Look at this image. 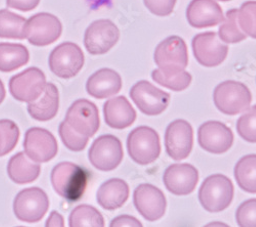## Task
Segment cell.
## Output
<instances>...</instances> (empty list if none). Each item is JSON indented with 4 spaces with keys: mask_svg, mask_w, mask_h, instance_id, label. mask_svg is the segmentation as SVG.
<instances>
[{
    "mask_svg": "<svg viewBox=\"0 0 256 227\" xmlns=\"http://www.w3.org/2000/svg\"><path fill=\"white\" fill-rule=\"evenodd\" d=\"M90 172L72 162H62L52 171V183L56 192L70 202L79 201L90 181Z\"/></svg>",
    "mask_w": 256,
    "mask_h": 227,
    "instance_id": "obj_1",
    "label": "cell"
},
{
    "mask_svg": "<svg viewBox=\"0 0 256 227\" xmlns=\"http://www.w3.org/2000/svg\"><path fill=\"white\" fill-rule=\"evenodd\" d=\"M234 184L222 174H213L207 177L199 191V200L203 208L209 212L226 210L234 199Z\"/></svg>",
    "mask_w": 256,
    "mask_h": 227,
    "instance_id": "obj_2",
    "label": "cell"
},
{
    "mask_svg": "<svg viewBox=\"0 0 256 227\" xmlns=\"http://www.w3.org/2000/svg\"><path fill=\"white\" fill-rule=\"evenodd\" d=\"M213 100L218 110L222 114L234 116L250 108L252 94L244 83L230 80L216 86Z\"/></svg>",
    "mask_w": 256,
    "mask_h": 227,
    "instance_id": "obj_3",
    "label": "cell"
},
{
    "mask_svg": "<svg viewBox=\"0 0 256 227\" xmlns=\"http://www.w3.org/2000/svg\"><path fill=\"white\" fill-rule=\"evenodd\" d=\"M127 150L136 163L142 166L152 164L161 154L160 136L151 127L140 126L128 135Z\"/></svg>",
    "mask_w": 256,
    "mask_h": 227,
    "instance_id": "obj_4",
    "label": "cell"
},
{
    "mask_svg": "<svg viewBox=\"0 0 256 227\" xmlns=\"http://www.w3.org/2000/svg\"><path fill=\"white\" fill-rule=\"evenodd\" d=\"M50 208L46 193L39 188H28L20 191L14 201V211L20 221L35 223L44 217Z\"/></svg>",
    "mask_w": 256,
    "mask_h": 227,
    "instance_id": "obj_5",
    "label": "cell"
},
{
    "mask_svg": "<svg viewBox=\"0 0 256 227\" xmlns=\"http://www.w3.org/2000/svg\"><path fill=\"white\" fill-rule=\"evenodd\" d=\"M88 156L92 166L96 169L112 171L119 166L123 160L122 142L115 135H102L92 144Z\"/></svg>",
    "mask_w": 256,
    "mask_h": 227,
    "instance_id": "obj_6",
    "label": "cell"
},
{
    "mask_svg": "<svg viewBox=\"0 0 256 227\" xmlns=\"http://www.w3.org/2000/svg\"><path fill=\"white\" fill-rule=\"evenodd\" d=\"M62 25L54 14L41 12L33 15L27 20L25 28L26 39L32 45L48 46L60 37Z\"/></svg>",
    "mask_w": 256,
    "mask_h": 227,
    "instance_id": "obj_7",
    "label": "cell"
},
{
    "mask_svg": "<svg viewBox=\"0 0 256 227\" xmlns=\"http://www.w3.org/2000/svg\"><path fill=\"white\" fill-rule=\"evenodd\" d=\"M84 53L73 42H65L56 46L50 55V68L60 78L70 79L78 75L84 66Z\"/></svg>",
    "mask_w": 256,
    "mask_h": 227,
    "instance_id": "obj_8",
    "label": "cell"
},
{
    "mask_svg": "<svg viewBox=\"0 0 256 227\" xmlns=\"http://www.w3.org/2000/svg\"><path fill=\"white\" fill-rule=\"evenodd\" d=\"M120 31L110 19L94 22L85 32L84 45L92 55L109 52L119 41Z\"/></svg>",
    "mask_w": 256,
    "mask_h": 227,
    "instance_id": "obj_9",
    "label": "cell"
},
{
    "mask_svg": "<svg viewBox=\"0 0 256 227\" xmlns=\"http://www.w3.org/2000/svg\"><path fill=\"white\" fill-rule=\"evenodd\" d=\"M192 46L198 63L206 68H214L222 65L228 53V46L222 43L216 32L196 35Z\"/></svg>",
    "mask_w": 256,
    "mask_h": 227,
    "instance_id": "obj_10",
    "label": "cell"
},
{
    "mask_svg": "<svg viewBox=\"0 0 256 227\" xmlns=\"http://www.w3.org/2000/svg\"><path fill=\"white\" fill-rule=\"evenodd\" d=\"M130 97L140 111L148 116H158L169 106L170 94L157 88L148 81L142 80L134 84Z\"/></svg>",
    "mask_w": 256,
    "mask_h": 227,
    "instance_id": "obj_11",
    "label": "cell"
},
{
    "mask_svg": "<svg viewBox=\"0 0 256 227\" xmlns=\"http://www.w3.org/2000/svg\"><path fill=\"white\" fill-rule=\"evenodd\" d=\"M194 144V131L190 124L182 119L170 123L165 132V148L174 160L186 159Z\"/></svg>",
    "mask_w": 256,
    "mask_h": 227,
    "instance_id": "obj_12",
    "label": "cell"
},
{
    "mask_svg": "<svg viewBox=\"0 0 256 227\" xmlns=\"http://www.w3.org/2000/svg\"><path fill=\"white\" fill-rule=\"evenodd\" d=\"M46 77L38 68H29L14 76L10 81V91L18 101L31 102L44 92Z\"/></svg>",
    "mask_w": 256,
    "mask_h": 227,
    "instance_id": "obj_13",
    "label": "cell"
},
{
    "mask_svg": "<svg viewBox=\"0 0 256 227\" xmlns=\"http://www.w3.org/2000/svg\"><path fill=\"white\" fill-rule=\"evenodd\" d=\"M65 121L76 132L88 137L96 135L100 126L98 109L88 99H78L72 104Z\"/></svg>",
    "mask_w": 256,
    "mask_h": 227,
    "instance_id": "obj_14",
    "label": "cell"
},
{
    "mask_svg": "<svg viewBox=\"0 0 256 227\" xmlns=\"http://www.w3.org/2000/svg\"><path fill=\"white\" fill-rule=\"evenodd\" d=\"M134 203L140 214L148 221L162 218L166 212L167 201L164 193L150 183L140 184L136 189Z\"/></svg>",
    "mask_w": 256,
    "mask_h": 227,
    "instance_id": "obj_15",
    "label": "cell"
},
{
    "mask_svg": "<svg viewBox=\"0 0 256 227\" xmlns=\"http://www.w3.org/2000/svg\"><path fill=\"white\" fill-rule=\"evenodd\" d=\"M26 155L37 163L52 160L58 152V144L54 135L48 130L33 127L27 130L24 140Z\"/></svg>",
    "mask_w": 256,
    "mask_h": 227,
    "instance_id": "obj_16",
    "label": "cell"
},
{
    "mask_svg": "<svg viewBox=\"0 0 256 227\" xmlns=\"http://www.w3.org/2000/svg\"><path fill=\"white\" fill-rule=\"evenodd\" d=\"M198 140L205 151L220 155L232 148L234 133L230 127L220 121H208L200 126Z\"/></svg>",
    "mask_w": 256,
    "mask_h": 227,
    "instance_id": "obj_17",
    "label": "cell"
},
{
    "mask_svg": "<svg viewBox=\"0 0 256 227\" xmlns=\"http://www.w3.org/2000/svg\"><path fill=\"white\" fill-rule=\"evenodd\" d=\"M163 180L170 193L176 196H186L196 190L199 172L190 164H172L165 170Z\"/></svg>",
    "mask_w": 256,
    "mask_h": 227,
    "instance_id": "obj_18",
    "label": "cell"
},
{
    "mask_svg": "<svg viewBox=\"0 0 256 227\" xmlns=\"http://www.w3.org/2000/svg\"><path fill=\"white\" fill-rule=\"evenodd\" d=\"M154 59L161 69H186L188 65V51L184 40L170 36L156 47Z\"/></svg>",
    "mask_w": 256,
    "mask_h": 227,
    "instance_id": "obj_19",
    "label": "cell"
},
{
    "mask_svg": "<svg viewBox=\"0 0 256 227\" xmlns=\"http://www.w3.org/2000/svg\"><path fill=\"white\" fill-rule=\"evenodd\" d=\"M186 18L193 28L203 29L222 24L224 16L216 0H193L188 6Z\"/></svg>",
    "mask_w": 256,
    "mask_h": 227,
    "instance_id": "obj_20",
    "label": "cell"
},
{
    "mask_svg": "<svg viewBox=\"0 0 256 227\" xmlns=\"http://www.w3.org/2000/svg\"><path fill=\"white\" fill-rule=\"evenodd\" d=\"M104 121L114 129H125L136 120V112L125 96H117L106 100L104 105Z\"/></svg>",
    "mask_w": 256,
    "mask_h": 227,
    "instance_id": "obj_21",
    "label": "cell"
},
{
    "mask_svg": "<svg viewBox=\"0 0 256 227\" xmlns=\"http://www.w3.org/2000/svg\"><path fill=\"white\" fill-rule=\"evenodd\" d=\"M122 88V78L115 70L100 69L94 73L86 83L90 95L98 99L111 97Z\"/></svg>",
    "mask_w": 256,
    "mask_h": 227,
    "instance_id": "obj_22",
    "label": "cell"
},
{
    "mask_svg": "<svg viewBox=\"0 0 256 227\" xmlns=\"http://www.w3.org/2000/svg\"><path fill=\"white\" fill-rule=\"evenodd\" d=\"M130 198V185L121 178H112L104 182L96 194L100 206L106 210L118 209Z\"/></svg>",
    "mask_w": 256,
    "mask_h": 227,
    "instance_id": "obj_23",
    "label": "cell"
},
{
    "mask_svg": "<svg viewBox=\"0 0 256 227\" xmlns=\"http://www.w3.org/2000/svg\"><path fill=\"white\" fill-rule=\"evenodd\" d=\"M60 108V93L52 83H46L42 94L34 101L29 102L28 112L37 121L46 122L54 119Z\"/></svg>",
    "mask_w": 256,
    "mask_h": 227,
    "instance_id": "obj_24",
    "label": "cell"
},
{
    "mask_svg": "<svg viewBox=\"0 0 256 227\" xmlns=\"http://www.w3.org/2000/svg\"><path fill=\"white\" fill-rule=\"evenodd\" d=\"M41 172L40 165L30 159L25 152L12 156L8 164L10 178L18 184H26L35 181Z\"/></svg>",
    "mask_w": 256,
    "mask_h": 227,
    "instance_id": "obj_25",
    "label": "cell"
},
{
    "mask_svg": "<svg viewBox=\"0 0 256 227\" xmlns=\"http://www.w3.org/2000/svg\"><path fill=\"white\" fill-rule=\"evenodd\" d=\"M30 53L26 46L14 43H0V72L10 73L28 64Z\"/></svg>",
    "mask_w": 256,
    "mask_h": 227,
    "instance_id": "obj_26",
    "label": "cell"
},
{
    "mask_svg": "<svg viewBox=\"0 0 256 227\" xmlns=\"http://www.w3.org/2000/svg\"><path fill=\"white\" fill-rule=\"evenodd\" d=\"M152 78L156 83L174 91H184L192 83V75L186 69H161L153 71Z\"/></svg>",
    "mask_w": 256,
    "mask_h": 227,
    "instance_id": "obj_27",
    "label": "cell"
},
{
    "mask_svg": "<svg viewBox=\"0 0 256 227\" xmlns=\"http://www.w3.org/2000/svg\"><path fill=\"white\" fill-rule=\"evenodd\" d=\"M234 178L243 191L256 194V155H247L238 161Z\"/></svg>",
    "mask_w": 256,
    "mask_h": 227,
    "instance_id": "obj_28",
    "label": "cell"
},
{
    "mask_svg": "<svg viewBox=\"0 0 256 227\" xmlns=\"http://www.w3.org/2000/svg\"><path fill=\"white\" fill-rule=\"evenodd\" d=\"M27 19L8 9L0 10V38L23 40Z\"/></svg>",
    "mask_w": 256,
    "mask_h": 227,
    "instance_id": "obj_29",
    "label": "cell"
},
{
    "mask_svg": "<svg viewBox=\"0 0 256 227\" xmlns=\"http://www.w3.org/2000/svg\"><path fill=\"white\" fill-rule=\"evenodd\" d=\"M71 227H104V219L102 213L90 205H79L69 217Z\"/></svg>",
    "mask_w": 256,
    "mask_h": 227,
    "instance_id": "obj_30",
    "label": "cell"
},
{
    "mask_svg": "<svg viewBox=\"0 0 256 227\" xmlns=\"http://www.w3.org/2000/svg\"><path fill=\"white\" fill-rule=\"evenodd\" d=\"M218 37L222 42L234 44L242 42L247 35L242 31L238 22V9L234 8L226 12L218 31Z\"/></svg>",
    "mask_w": 256,
    "mask_h": 227,
    "instance_id": "obj_31",
    "label": "cell"
},
{
    "mask_svg": "<svg viewBox=\"0 0 256 227\" xmlns=\"http://www.w3.org/2000/svg\"><path fill=\"white\" fill-rule=\"evenodd\" d=\"M20 138V129L16 124L8 119L0 120V157L14 150Z\"/></svg>",
    "mask_w": 256,
    "mask_h": 227,
    "instance_id": "obj_32",
    "label": "cell"
},
{
    "mask_svg": "<svg viewBox=\"0 0 256 227\" xmlns=\"http://www.w3.org/2000/svg\"><path fill=\"white\" fill-rule=\"evenodd\" d=\"M60 136L66 148L73 152H81L86 148L90 137L76 132L66 121L60 124Z\"/></svg>",
    "mask_w": 256,
    "mask_h": 227,
    "instance_id": "obj_33",
    "label": "cell"
},
{
    "mask_svg": "<svg viewBox=\"0 0 256 227\" xmlns=\"http://www.w3.org/2000/svg\"><path fill=\"white\" fill-rule=\"evenodd\" d=\"M238 22L242 31L256 39V1H247L238 9Z\"/></svg>",
    "mask_w": 256,
    "mask_h": 227,
    "instance_id": "obj_34",
    "label": "cell"
},
{
    "mask_svg": "<svg viewBox=\"0 0 256 227\" xmlns=\"http://www.w3.org/2000/svg\"><path fill=\"white\" fill-rule=\"evenodd\" d=\"M237 122L239 135L248 142H256V106L247 109Z\"/></svg>",
    "mask_w": 256,
    "mask_h": 227,
    "instance_id": "obj_35",
    "label": "cell"
},
{
    "mask_svg": "<svg viewBox=\"0 0 256 227\" xmlns=\"http://www.w3.org/2000/svg\"><path fill=\"white\" fill-rule=\"evenodd\" d=\"M236 219L241 227H256V199L247 200L239 206Z\"/></svg>",
    "mask_w": 256,
    "mask_h": 227,
    "instance_id": "obj_36",
    "label": "cell"
},
{
    "mask_svg": "<svg viewBox=\"0 0 256 227\" xmlns=\"http://www.w3.org/2000/svg\"><path fill=\"white\" fill-rule=\"evenodd\" d=\"M146 7L153 14L167 16L174 12L176 0H144Z\"/></svg>",
    "mask_w": 256,
    "mask_h": 227,
    "instance_id": "obj_37",
    "label": "cell"
},
{
    "mask_svg": "<svg viewBox=\"0 0 256 227\" xmlns=\"http://www.w3.org/2000/svg\"><path fill=\"white\" fill-rule=\"evenodd\" d=\"M40 3V0H6L10 8H14L20 11H31Z\"/></svg>",
    "mask_w": 256,
    "mask_h": 227,
    "instance_id": "obj_38",
    "label": "cell"
},
{
    "mask_svg": "<svg viewBox=\"0 0 256 227\" xmlns=\"http://www.w3.org/2000/svg\"><path fill=\"white\" fill-rule=\"evenodd\" d=\"M110 226L111 227H123V226L142 227V222L138 219H136L134 216H130V215H121V216H118V217L114 218L111 221Z\"/></svg>",
    "mask_w": 256,
    "mask_h": 227,
    "instance_id": "obj_39",
    "label": "cell"
},
{
    "mask_svg": "<svg viewBox=\"0 0 256 227\" xmlns=\"http://www.w3.org/2000/svg\"><path fill=\"white\" fill-rule=\"evenodd\" d=\"M48 227H64L65 226V219L58 211H52L46 221Z\"/></svg>",
    "mask_w": 256,
    "mask_h": 227,
    "instance_id": "obj_40",
    "label": "cell"
},
{
    "mask_svg": "<svg viewBox=\"0 0 256 227\" xmlns=\"http://www.w3.org/2000/svg\"><path fill=\"white\" fill-rule=\"evenodd\" d=\"M6 91L4 84V82L0 80V105L2 104V101L6 98Z\"/></svg>",
    "mask_w": 256,
    "mask_h": 227,
    "instance_id": "obj_41",
    "label": "cell"
},
{
    "mask_svg": "<svg viewBox=\"0 0 256 227\" xmlns=\"http://www.w3.org/2000/svg\"><path fill=\"white\" fill-rule=\"evenodd\" d=\"M218 1H222V2H228V1H232V0H218Z\"/></svg>",
    "mask_w": 256,
    "mask_h": 227,
    "instance_id": "obj_42",
    "label": "cell"
}]
</instances>
